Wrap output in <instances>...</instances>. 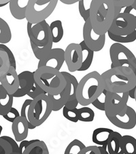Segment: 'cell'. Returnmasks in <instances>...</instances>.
<instances>
[{"label": "cell", "instance_id": "8992f818", "mask_svg": "<svg viewBox=\"0 0 136 154\" xmlns=\"http://www.w3.org/2000/svg\"><path fill=\"white\" fill-rule=\"evenodd\" d=\"M52 111V104L48 95L42 94L32 100L28 111V117L31 124L38 127L47 120Z\"/></svg>", "mask_w": 136, "mask_h": 154}, {"label": "cell", "instance_id": "ee69618b", "mask_svg": "<svg viewBox=\"0 0 136 154\" xmlns=\"http://www.w3.org/2000/svg\"><path fill=\"white\" fill-rule=\"evenodd\" d=\"M1 137L10 143V145H11L12 149V152L19 153V145L17 144V142L14 139V138L8 137V136H3V137Z\"/></svg>", "mask_w": 136, "mask_h": 154}, {"label": "cell", "instance_id": "f35d334b", "mask_svg": "<svg viewBox=\"0 0 136 154\" xmlns=\"http://www.w3.org/2000/svg\"><path fill=\"white\" fill-rule=\"evenodd\" d=\"M0 51H4V52L7 54L8 57L10 66L14 67L15 69H17V62H16V59L12 51L10 49V48L7 47L4 44H0Z\"/></svg>", "mask_w": 136, "mask_h": 154}, {"label": "cell", "instance_id": "ba28073f", "mask_svg": "<svg viewBox=\"0 0 136 154\" xmlns=\"http://www.w3.org/2000/svg\"><path fill=\"white\" fill-rule=\"evenodd\" d=\"M27 31L31 42L39 47L47 45L50 38H52L50 25L48 24L46 20L35 24L27 22Z\"/></svg>", "mask_w": 136, "mask_h": 154}, {"label": "cell", "instance_id": "3957f363", "mask_svg": "<svg viewBox=\"0 0 136 154\" xmlns=\"http://www.w3.org/2000/svg\"><path fill=\"white\" fill-rule=\"evenodd\" d=\"M105 89L104 80L98 72L86 74L78 83L76 97L79 104L89 106L95 100Z\"/></svg>", "mask_w": 136, "mask_h": 154}, {"label": "cell", "instance_id": "4316f807", "mask_svg": "<svg viewBox=\"0 0 136 154\" xmlns=\"http://www.w3.org/2000/svg\"><path fill=\"white\" fill-rule=\"evenodd\" d=\"M53 43H58L62 40L64 35V29L62 22L60 20H54L50 25Z\"/></svg>", "mask_w": 136, "mask_h": 154}, {"label": "cell", "instance_id": "f907efd6", "mask_svg": "<svg viewBox=\"0 0 136 154\" xmlns=\"http://www.w3.org/2000/svg\"><path fill=\"white\" fill-rule=\"evenodd\" d=\"M133 10H136V0H134V2H133V4L131 5Z\"/></svg>", "mask_w": 136, "mask_h": 154}, {"label": "cell", "instance_id": "681fc988", "mask_svg": "<svg viewBox=\"0 0 136 154\" xmlns=\"http://www.w3.org/2000/svg\"><path fill=\"white\" fill-rule=\"evenodd\" d=\"M10 0H0V4H9Z\"/></svg>", "mask_w": 136, "mask_h": 154}, {"label": "cell", "instance_id": "4fadbf2b", "mask_svg": "<svg viewBox=\"0 0 136 154\" xmlns=\"http://www.w3.org/2000/svg\"><path fill=\"white\" fill-rule=\"evenodd\" d=\"M65 62L71 72L78 71L83 63L82 48L80 44L71 43L65 50Z\"/></svg>", "mask_w": 136, "mask_h": 154}, {"label": "cell", "instance_id": "9f6ffc18", "mask_svg": "<svg viewBox=\"0 0 136 154\" xmlns=\"http://www.w3.org/2000/svg\"><path fill=\"white\" fill-rule=\"evenodd\" d=\"M106 154H109L108 152H107V149H106Z\"/></svg>", "mask_w": 136, "mask_h": 154}, {"label": "cell", "instance_id": "d6986e66", "mask_svg": "<svg viewBox=\"0 0 136 154\" xmlns=\"http://www.w3.org/2000/svg\"><path fill=\"white\" fill-rule=\"evenodd\" d=\"M63 75L65 77L66 80H68L70 83V97H69L68 101L67 102L65 106L69 109H74L77 108L78 105V101L76 97V91L77 87L78 85V81L75 76L70 73L67 72H61Z\"/></svg>", "mask_w": 136, "mask_h": 154}, {"label": "cell", "instance_id": "bcb514c9", "mask_svg": "<svg viewBox=\"0 0 136 154\" xmlns=\"http://www.w3.org/2000/svg\"><path fill=\"white\" fill-rule=\"evenodd\" d=\"M61 3L66 5H72L76 3H78L80 0H59Z\"/></svg>", "mask_w": 136, "mask_h": 154}, {"label": "cell", "instance_id": "836d02e7", "mask_svg": "<svg viewBox=\"0 0 136 154\" xmlns=\"http://www.w3.org/2000/svg\"><path fill=\"white\" fill-rule=\"evenodd\" d=\"M10 68V63L7 54L0 51V79H2Z\"/></svg>", "mask_w": 136, "mask_h": 154}, {"label": "cell", "instance_id": "7402d4cb", "mask_svg": "<svg viewBox=\"0 0 136 154\" xmlns=\"http://www.w3.org/2000/svg\"><path fill=\"white\" fill-rule=\"evenodd\" d=\"M114 132L112 129L107 128H98L93 131L92 141L99 146L107 145L110 135Z\"/></svg>", "mask_w": 136, "mask_h": 154}, {"label": "cell", "instance_id": "9c48e42d", "mask_svg": "<svg viewBox=\"0 0 136 154\" xmlns=\"http://www.w3.org/2000/svg\"><path fill=\"white\" fill-rule=\"evenodd\" d=\"M136 30L135 15L120 12L114 17L109 31L119 35H127Z\"/></svg>", "mask_w": 136, "mask_h": 154}, {"label": "cell", "instance_id": "8d00e7d4", "mask_svg": "<svg viewBox=\"0 0 136 154\" xmlns=\"http://www.w3.org/2000/svg\"><path fill=\"white\" fill-rule=\"evenodd\" d=\"M114 4L115 17L120 13L122 8L127 6H131L134 2V0H113Z\"/></svg>", "mask_w": 136, "mask_h": 154}, {"label": "cell", "instance_id": "680465c9", "mask_svg": "<svg viewBox=\"0 0 136 154\" xmlns=\"http://www.w3.org/2000/svg\"><path fill=\"white\" fill-rule=\"evenodd\" d=\"M1 79H0V81H1Z\"/></svg>", "mask_w": 136, "mask_h": 154}, {"label": "cell", "instance_id": "c3c4849f", "mask_svg": "<svg viewBox=\"0 0 136 154\" xmlns=\"http://www.w3.org/2000/svg\"><path fill=\"white\" fill-rule=\"evenodd\" d=\"M99 149L101 151V154H106V150L107 149V145L99 146Z\"/></svg>", "mask_w": 136, "mask_h": 154}, {"label": "cell", "instance_id": "5bb4252c", "mask_svg": "<svg viewBox=\"0 0 136 154\" xmlns=\"http://www.w3.org/2000/svg\"><path fill=\"white\" fill-rule=\"evenodd\" d=\"M64 62L65 51L60 48H53L45 57L39 60L38 68L50 67L60 71Z\"/></svg>", "mask_w": 136, "mask_h": 154}, {"label": "cell", "instance_id": "1f68e13d", "mask_svg": "<svg viewBox=\"0 0 136 154\" xmlns=\"http://www.w3.org/2000/svg\"><path fill=\"white\" fill-rule=\"evenodd\" d=\"M93 0H80L78 2V10L80 16L84 22L89 19L90 9Z\"/></svg>", "mask_w": 136, "mask_h": 154}, {"label": "cell", "instance_id": "484cf974", "mask_svg": "<svg viewBox=\"0 0 136 154\" xmlns=\"http://www.w3.org/2000/svg\"><path fill=\"white\" fill-rule=\"evenodd\" d=\"M31 47H32L33 53L34 54L35 57H36L38 60H42L44 57H45L48 53L50 52V51L53 49V39L50 38V39L48 41L47 45L44 46L42 47H39L37 45H35L34 43L30 41Z\"/></svg>", "mask_w": 136, "mask_h": 154}, {"label": "cell", "instance_id": "44dd1931", "mask_svg": "<svg viewBox=\"0 0 136 154\" xmlns=\"http://www.w3.org/2000/svg\"><path fill=\"white\" fill-rule=\"evenodd\" d=\"M14 97L9 94L0 84V115L4 116L13 106Z\"/></svg>", "mask_w": 136, "mask_h": 154}, {"label": "cell", "instance_id": "9a60e30c", "mask_svg": "<svg viewBox=\"0 0 136 154\" xmlns=\"http://www.w3.org/2000/svg\"><path fill=\"white\" fill-rule=\"evenodd\" d=\"M19 88L12 95L14 97H21L27 95L35 83L34 74L30 71H23L19 74Z\"/></svg>", "mask_w": 136, "mask_h": 154}, {"label": "cell", "instance_id": "277c9868", "mask_svg": "<svg viewBox=\"0 0 136 154\" xmlns=\"http://www.w3.org/2000/svg\"><path fill=\"white\" fill-rule=\"evenodd\" d=\"M35 82L47 94H60L66 85L65 77L59 70L50 67H40L35 72Z\"/></svg>", "mask_w": 136, "mask_h": 154}, {"label": "cell", "instance_id": "7c38bea8", "mask_svg": "<svg viewBox=\"0 0 136 154\" xmlns=\"http://www.w3.org/2000/svg\"><path fill=\"white\" fill-rule=\"evenodd\" d=\"M106 116L115 126L124 130H131L136 125V112L129 106H127L126 111L118 115H107Z\"/></svg>", "mask_w": 136, "mask_h": 154}, {"label": "cell", "instance_id": "f1b7e54d", "mask_svg": "<svg viewBox=\"0 0 136 154\" xmlns=\"http://www.w3.org/2000/svg\"><path fill=\"white\" fill-rule=\"evenodd\" d=\"M12 39V32L9 25L0 17V44H6Z\"/></svg>", "mask_w": 136, "mask_h": 154}, {"label": "cell", "instance_id": "91938a15", "mask_svg": "<svg viewBox=\"0 0 136 154\" xmlns=\"http://www.w3.org/2000/svg\"><path fill=\"white\" fill-rule=\"evenodd\" d=\"M135 19H136V16H135Z\"/></svg>", "mask_w": 136, "mask_h": 154}, {"label": "cell", "instance_id": "7a4b0ae2", "mask_svg": "<svg viewBox=\"0 0 136 154\" xmlns=\"http://www.w3.org/2000/svg\"><path fill=\"white\" fill-rule=\"evenodd\" d=\"M115 17L113 0H93L90 9L89 19L94 32L97 34H106Z\"/></svg>", "mask_w": 136, "mask_h": 154}, {"label": "cell", "instance_id": "f5cc1de1", "mask_svg": "<svg viewBox=\"0 0 136 154\" xmlns=\"http://www.w3.org/2000/svg\"><path fill=\"white\" fill-rule=\"evenodd\" d=\"M8 4H0V8H2V7H4V6H6V5H8Z\"/></svg>", "mask_w": 136, "mask_h": 154}, {"label": "cell", "instance_id": "7dc6e473", "mask_svg": "<svg viewBox=\"0 0 136 154\" xmlns=\"http://www.w3.org/2000/svg\"><path fill=\"white\" fill-rule=\"evenodd\" d=\"M132 10H133L132 6H127L125 8V9L123 12H124V13H127V14H131V11Z\"/></svg>", "mask_w": 136, "mask_h": 154}, {"label": "cell", "instance_id": "5b68a950", "mask_svg": "<svg viewBox=\"0 0 136 154\" xmlns=\"http://www.w3.org/2000/svg\"><path fill=\"white\" fill-rule=\"evenodd\" d=\"M58 2L59 0H29L25 19L32 24L45 20L55 10Z\"/></svg>", "mask_w": 136, "mask_h": 154}, {"label": "cell", "instance_id": "cb8c5ba5", "mask_svg": "<svg viewBox=\"0 0 136 154\" xmlns=\"http://www.w3.org/2000/svg\"><path fill=\"white\" fill-rule=\"evenodd\" d=\"M82 48V56H83V63L81 67L78 71L83 72L86 71L91 67L94 57V51L87 47L84 41L80 43Z\"/></svg>", "mask_w": 136, "mask_h": 154}, {"label": "cell", "instance_id": "f546056e", "mask_svg": "<svg viewBox=\"0 0 136 154\" xmlns=\"http://www.w3.org/2000/svg\"><path fill=\"white\" fill-rule=\"evenodd\" d=\"M107 34L110 37V39L112 41L120 44H124V43H131L133 42L135 40H136V30L132 32L131 34L127 35H119L112 34L110 31L107 32Z\"/></svg>", "mask_w": 136, "mask_h": 154}, {"label": "cell", "instance_id": "db71d44e", "mask_svg": "<svg viewBox=\"0 0 136 154\" xmlns=\"http://www.w3.org/2000/svg\"><path fill=\"white\" fill-rule=\"evenodd\" d=\"M135 98H134V100L136 102V86L135 87Z\"/></svg>", "mask_w": 136, "mask_h": 154}, {"label": "cell", "instance_id": "603a6c76", "mask_svg": "<svg viewBox=\"0 0 136 154\" xmlns=\"http://www.w3.org/2000/svg\"><path fill=\"white\" fill-rule=\"evenodd\" d=\"M122 136L118 132H113L107 144V151L109 154H124L121 146Z\"/></svg>", "mask_w": 136, "mask_h": 154}, {"label": "cell", "instance_id": "d6a6232c", "mask_svg": "<svg viewBox=\"0 0 136 154\" xmlns=\"http://www.w3.org/2000/svg\"><path fill=\"white\" fill-rule=\"evenodd\" d=\"M86 146L83 142L78 139H74L67 146L64 154H78Z\"/></svg>", "mask_w": 136, "mask_h": 154}, {"label": "cell", "instance_id": "ac0fdd59", "mask_svg": "<svg viewBox=\"0 0 136 154\" xmlns=\"http://www.w3.org/2000/svg\"><path fill=\"white\" fill-rule=\"evenodd\" d=\"M70 83L68 80H66V85L60 94L55 95V96L47 94L50 98L51 104H52L53 111H58L65 106L67 102L68 101L69 97H70Z\"/></svg>", "mask_w": 136, "mask_h": 154}, {"label": "cell", "instance_id": "11a10c76", "mask_svg": "<svg viewBox=\"0 0 136 154\" xmlns=\"http://www.w3.org/2000/svg\"><path fill=\"white\" fill-rule=\"evenodd\" d=\"M10 154H20L19 153H17V152H12Z\"/></svg>", "mask_w": 136, "mask_h": 154}, {"label": "cell", "instance_id": "4dcf8cb0", "mask_svg": "<svg viewBox=\"0 0 136 154\" xmlns=\"http://www.w3.org/2000/svg\"><path fill=\"white\" fill-rule=\"evenodd\" d=\"M78 120L83 122H92L95 118V112L91 108L83 106L78 109Z\"/></svg>", "mask_w": 136, "mask_h": 154}, {"label": "cell", "instance_id": "e0dca14e", "mask_svg": "<svg viewBox=\"0 0 136 154\" xmlns=\"http://www.w3.org/2000/svg\"><path fill=\"white\" fill-rule=\"evenodd\" d=\"M29 130L27 121L21 116L12 123V131L17 142H21L26 139Z\"/></svg>", "mask_w": 136, "mask_h": 154}, {"label": "cell", "instance_id": "d590c367", "mask_svg": "<svg viewBox=\"0 0 136 154\" xmlns=\"http://www.w3.org/2000/svg\"><path fill=\"white\" fill-rule=\"evenodd\" d=\"M63 115L64 117L71 122L77 123L78 122V109L75 108L74 109H69L64 106L63 108Z\"/></svg>", "mask_w": 136, "mask_h": 154}, {"label": "cell", "instance_id": "60d3db41", "mask_svg": "<svg viewBox=\"0 0 136 154\" xmlns=\"http://www.w3.org/2000/svg\"><path fill=\"white\" fill-rule=\"evenodd\" d=\"M20 116V115L19 113V111H18L17 109H15V108L12 106L11 108V109L9 111V112L2 117H3L6 121H8V122L13 123L14 121Z\"/></svg>", "mask_w": 136, "mask_h": 154}, {"label": "cell", "instance_id": "ab89813d", "mask_svg": "<svg viewBox=\"0 0 136 154\" xmlns=\"http://www.w3.org/2000/svg\"><path fill=\"white\" fill-rule=\"evenodd\" d=\"M46 94L47 93H46V92L44 91L43 89L41 88V87L35 82L32 87V89H31L29 93L27 94V96L30 97L31 99L33 100V99H35L36 97L39 96L40 95Z\"/></svg>", "mask_w": 136, "mask_h": 154}, {"label": "cell", "instance_id": "f6af8a7d", "mask_svg": "<svg viewBox=\"0 0 136 154\" xmlns=\"http://www.w3.org/2000/svg\"><path fill=\"white\" fill-rule=\"evenodd\" d=\"M38 140V139H33V140H24L21 141V142H20V144H19V153L20 154H22L23 152L26 149V148L28 147V146H29L31 144H32V143H35V142H37Z\"/></svg>", "mask_w": 136, "mask_h": 154}, {"label": "cell", "instance_id": "e575fe53", "mask_svg": "<svg viewBox=\"0 0 136 154\" xmlns=\"http://www.w3.org/2000/svg\"><path fill=\"white\" fill-rule=\"evenodd\" d=\"M32 102V99H27L26 100H25V102L23 104V106L21 107V110H20V115L22 117H23L24 119H26L28 122V128L30 130H33L35 129V125H32L31 124L29 120V117H28V111H29V107L30 106L31 103Z\"/></svg>", "mask_w": 136, "mask_h": 154}, {"label": "cell", "instance_id": "b9f144b4", "mask_svg": "<svg viewBox=\"0 0 136 154\" xmlns=\"http://www.w3.org/2000/svg\"><path fill=\"white\" fill-rule=\"evenodd\" d=\"M12 152V149L10 143L0 137V154H10Z\"/></svg>", "mask_w": 136, "mask_h": 154}, {"label": "cell", "instance_id": "83f0119b", "mask_svg": "<svg viewBox=\"0 0 136 154\" xmlns=\"http://www.w3.org/2000/svg\"><path fill=\"white\" fill-rule=\"evenodd\" d=\"M121 146L124 154H136V138L132 136H122Z\"/></svg>", "mask_w": 136, "mask_h": 154}, {"label": "cell", "instance_id": "6f0895ef", "mask_svg": "<svg viewBox=\"0 0 136 154\" xmlns=\"http://www.w3.org/2000/svg\"><path fill=\"white\" fill-rule=\"evenodd\" d=\"M134 73H135V76H136V70H135V71L134 72Z\"/></svg>", "mask_w": 136, "mask_h": 154}, {"label": "cell", "instance_id": "7bdbcfd3", "mask_svg": "<svg viewBox=\"0 0 136 154\" xmlns=\"http://www.w3.org/2000/svg\"><path fill=\"white\" fill-rule=\"evenodd\" d=\"M78 154H101V151L97 146H89L82 149Z\"/></svg>", "mask_w": 136, "mask_h": 154}, {"label": "cell", "instance_id": "d4e9b609", "mask_svg": "<svg viewBox=\"0 0 136 154\" xmlns=\"http://www.w3.org/2000/svg\"><path fill=\"white\" fill-rule=\"evenodd\" d=\"M22 154H49V151L44 141L38 140L28 146Z\"/></svg>", "mask_w": 136, "mask_h": 154}, {"label": "cell", "instance_id": "ffe728a7", "mask_svg": "<svg viewBox=\"0 0 136 154\" xmlns=\"http://www.w3.org/2000/svg\"><path fill=\"white\" fill-rule=\"evenodd\" d=\"M29 0H10V11L12 16L18 20L25 19V12Z\"/></svg>", "mask_w": 136, "mask_h": 154}, {"label": "cell", "instance_id": "6da1fadb", "mask_svg": "<svg viewBox=\"0 0 136 154\" xmlns=\"http://www.w3.org/2000/svg\"><path fill=\"white\" fill-rule=\"evenodd\" d=\"M105 89L113 93L128 92L136 86V76L131 69L122 66L110 68L102 73Z\"/></svg>", "mask_w": 136, "mask_h": 154}, {"label": "cell", "instance_id": "30bf717a", "mask_svg": "<svg viewBox=\"0 0 136 154\" xmlns=\"http://www.w3.org/2000/svg\"><path fill=\"white\" fill-rule=\"evenodd\" d=\"M129 97V91L120 95L107 91L105 100V114L114 115L122 113L127 108Z\"/></svg>", "mask_w": 136, "mask_h": 154}, {"label": "cell", "instance_id": "8fae6325", "mask_svg": "<svg viewBox=\"0 0 136 154\" xmlns=\"http://www.w3.org/2000/svg\"><path fill=\"white\" fill-rule=\"evenodd\" d=\"M83 35V41L90 49L94 52H98L103 49L106 43V34L99 35L96 34L92 27L89 19L84 22Z\"/></svg>", "mask_w": 136, "mask_h": 154}, {"label": "cell", "instance_id": "52a82bcc", "mask_svg": "<svg viewBox=\"0 0 136 154\" xmlns=\"http://www.w3.org/2000/svg\"><path fill=\"white\" fill-rule=\"evenodd\" d=\"M110 57L112 61L111 68L128 67L135 72L136 57L131 51L122 44L115 42L110 48Z\"/></svg>", "mask_w": 136, "mask_h": 154}, {"label": "cell", "instance_id": "816d5d0a", "mask_svg": "<svg viewBox=\"0 0 136 154\" xmlns=\"http://www.w3.org/2000/svg\"><path fill=\"white\" fill-rule=\"evenodd\" d=\"M2 130H3V128H2V125H0V137H1V134L2 132Z\"/></svg>", "mask_w": 136, "mask_h": 154}, {"label": "cell", "instance_id": "2e32d148", "mask_svg": "<svg viewBox=\"0 0 136 154\" xmlns=\"http://www.w3.org/2000/svg\"><path fill=\"white\" fill-rule=\"evenodd\" d=\"M0 84L4 87L8 93L13 95L19 88V74L16 69L10 66L8 71L2 78Z\"/></svg>", "mask_w": 136, "mask_h": 154}, {"label": "cell", "instance_id": "74e56055", "mask_svg": "<svg viewBox=\"0 0 136 154\" xmlns=\"http://www.w3.org/2000/svg\"><path fill=\"white\" fill-rule=\"evenodd\" d=\"M107 91L104 89L103 93H102L100 96L97 97L95 100L92 102L91 104H93L94 107H95L99 111H105V100H106V96Z\"/></svg>", "mask_w": 136, "mask_h": 154}]
</instances>
